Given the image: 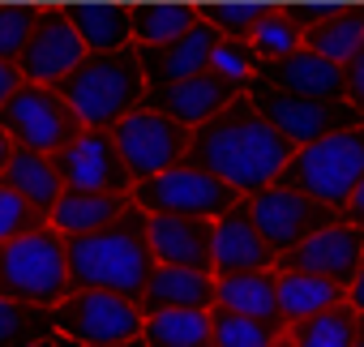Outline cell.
Instances as JSON below:
<instances>
[{
	"label": "cell",
	"instance_id": "cell-1",
	"mask_svg": "<svg viewBox=\"0 0 364 347\" xmlns=\"http://www.w3.org/2000/svg\"><path fill=\"white\" fill-rule=\"evenodd\" d=\"M291 154L296 146L253 107L249 95H240L228 112H219L210 124L193 129L189 137V163L232 185L240 198L266 193L283 176Z\"/></svg>",
	"mask_w": 364,
	"mask_h": 347
},
{
	"label": "cell",
	"instance_id": "cell-2",
	"mask_svg": "<svg viewBox=\"0 0 364 347\" xmlns=\"http://www.w3.org/2000/svg\"><path fill=\"white\" fill-rule=\"evenodd\" d=\"M65 257H69L73 292H112V296L141 304L146 283L159 266L150 253V215L133 206L124 219H116L103 232L69 236Z\"/></svg>",
	"mask_w": 364,
	"mask_h": 347
},
{
	"label": "cell",
	"instance_id": "cell-3",
	"mask_svg": "<svg viewBox=\"0 0 364 347\" xmlns=\"http://www.w3.org/2000/svg\"><path fill=\"white\" fill-rule=\"evenodd\" d=\"M56 90L77 112L82 129H99V133H112L150 95V86L141 78V65H137V48L112 52V56H86L82 69L69 73Z\"/></svg>",
	"mask_w": 364,
	"mask_h": 347
},
{
	"label": "cell",
	"instance_id": "cell-4",
	"mask_svg": "<svg viewBox=\"0 0 364 347\" xmlns=\"http://www.w3.org/2000/svg\"><path fill=\"white\" fill-rule=\"evenodd\" d=\"M65 296H73L69 257H65V236L52 223L0 245V300L56 309Z\"/></svg>",
	"mask_w": 364,
	"mask_h": 347
},
{
	"label": "cell",
	"instance_id": "cell-5",
	"mask_svg": "<svg viewBox=\"0 0 364 347\" xmlns=\"http://www.w3.org/2000/svg\"><path fill=\"white\" fill-rule=\"evenodd\" d=\"M274 185L296 189V193H304V198L343 215L351 193L364 185V124L347 129V133H334V137H326L309 150H296Z\"/></svg>",
	"mask_w": 364,
	"mask_h": 347
},
{
	"label": "cell",
	"instance_id": "cell-6",
	"mask_svg": "<svg viewBox=\"0 0 364 347\" xmlns=\"http://www.w3.org/2000/svg\"><path fill=\"white\" fill-rule=\"evenodd\" d=\"M249 198H240L232 185H223L219 176L193 167V163H180L171 171L154 181H141L133 189V206L146 215H171V219H198V223H219L236 210H245Z\"/></svg>",
	"mask_w": 364,
	"mask_h": 347
},
{
	"label": "cell",
	"instance_id": "cell-7",
	"mask_svg": "<svg viewBox=\"0 0 364 347\" xmlns=\"http://www.w3.org/2000/svg\"><path fill=\"white\" fill-rule=\"evenodd\" d=\"M0 129L9 133L18 150H31V154H60L69 142L86 133L77 112L65 103V95L56 86H35V82H26L0 107Z\"/></svg>",
	"mask_w": 364,
	"mask_h": 347
},
{
	"label": "cell",
	"instance_id": "cell-8",
	"mask_svg": "<svg viewBox=\"0 0 364 347\" xmlns=\"http://www.w3.org/2000/svg\"><path fill=\"white\" fill-rule=\"evenodd\" d=\"M112 137H116V150H120L129 176H133V189H137L141 181H154V176H163V171L189 163V137L193 133L141 103L137 112H129L112 129Z\"/></svg>",
	"mask_w": 364,
	"mask_h": 347
},
{
	"label": "cell",
	"instance_id": "cell-9",
	"mask_svg": "<svg viewBox=\"0 0 364 347\" xmlns=\"http://www.w3.org/2000/svg\"><path fill=\"white\" fill-rule=\"evenodd\" d=\"M146 326L141 304L112 296V292H73L56 304V330L60 338L77 347H120L137 343Z\"/></svg>",
	"mask_w": 364,
	"mask_h": 347
},
{
	"label": "cell",
	"instance_id": "cell-10",
	"mask_svg": "<svg viewBox=\"0 0 364 347\" xmlns=\"http://www.w3.org/2000/svg\"><path fill=\"white\" fill-rule=\"evenodd\" d=\"M249 219H253V228L262 232V240H266L279 257H287V253H296L300 245H309L317 232L334 228L343 215L330 210V206H321V202H313V198H304V193H296V189L270 185L266 193L249 198Z\"/></svg>",
	"mask_w": 364,
	"mask_h": 347
},
{
	"label": "cell",
	"instance_id": "cell-11",
	"mask_svg": "<svg viewBox=\"0 0 364 347\" xmlns=\"http://www.w3.org/2000/svg\"><path fill=\"white\" fill-rule=\"evenodd\" d=\"M245 95L296 150H309V146H317L334 133H347V129L364 124V116L351 103H317V99H296V95H283V90H266V86H253Z\"/></svg>",
	"mask_w": 364,
	"mask_h": 347
},
{
	"label": "cell",
	"instance_id": "cell-12",
	"mask_svg": "<svg viewBox=\"0 0 364 347\" xmlns=\"http://www.w3.org/2000/svg\"><path fill=\"white\" fill-rule=\"evenodd\" d=\"M56 171L65 189H77V193H133V176L116 150V137L112 133H99V129H86L77 142H69L60 154H52Z\"/></svg>",
	"mask_w": 364,
	"mask_h": 347
},
{
	"label": "cell",
	"instance_id": "cell-13",
	"mask_svg": "<svg viewBox=\"0 0 364 347\" xmlns=\"http://www.w3.org/2000/svg\"><path fill=\"white\" fill-rule=\"evenodd\" d=\"M86 56H90V52H86L82 35L73 31L69 14H65V9H39L35 35H31L26 52H22L18 69H22V78L35 82V86H60L69 73L82 69Z\"/></svg>",
	"mask_w": 364,
	"mask_h": 347
},
{
	"label": "cell",
	"instance_id": "cell-14",
	"mask_svg": "<svg viewBox=\"0 0 364 347\" xmlns=\"http://www.w3.org/2000/svg\"><path fill=\"white\" fill-rule=\"evenodd\" d=\"M360 262H364V232L351 228V223H334L326 232H317L309 245H300L296 253L279 257V270H296V274H313V279H326L334 287H351L355 274H360Z\"/></svg>",
	"mask_w": 364,
	"mask_h": 347
},
{
	"label": "cell",
	"instance_id": "cell-15",
	"mask_svg": "<svg viewBox=\"0 0 364 347\" xmlns=\"http://www.w3.org/2000/svg\"><path fill=\"white\" fill-rule=\"evenodd\" d=\"M223 43V35L202 18L189 35H180L163 48H137V65H141V78L150 90H167L176 82H189L198 73H210V60H215V48Z\"/></svg>",
	"mask_w": 364,
	"mask_h": 347
},
{
	"label": "cell",
	"instance_id": "cell-16",
	"mask_svg": "<svg viewBox=\"0 0 364 347\" xmlns=\"http://www.w3.org/2000/svg\"><path fill=\"white\" fill-rule=\"evenodd\" d=\"M240 95H245V90L232 86V82H223L219 73H198V78H189V82L167 86V90H150V95H146V107L163 112L167 120H176L180 129L193 133V129L210 124L219 112H228Z\"/></svg>",
	"mask_w": 364,
	"mask_h": 347
},
{
	"label": "cell",
	"instance_id": "cell-17",
	"mask_svg": "<svg viewBox=\"0 0 364 347\" xmlns=\"http://www.w3.org/2000/svg\"><path fill=\"white\" fill-rule=\"evenodd\" d=\"M253 86H266V90H283V95H296V99H317V103H347V90H343V69L321 60L317 52L300 48L283 60H266L257 82ZM249 86V90H253Z\"/></svg>",
	"mask_w": 364,
	"mask_h": 347
},
{
	"label": "cell",
	"instance_id": "cell-18",
	"mask_svg": "<svg viewBox=\"0 0 364 347\" xmlns=\"http://www.w3.org/2000/svg\"><path fill=\"white\" fill-rule=\"evenodd\" d=\"M150 253L159 266L215 274V232L210 223H198V219L150 215Z\"/></svg>",
	"mask_w": 364,
	"mask_h": 347
},
{
	"label": "cell",
	"instance_id": "cell-19",
	"mask_svg": "<svg viewBox=\"0 0 364 347\" xmlns=\"http://www.w3.org/2000/svg\"><path fill=\"white\" fill-rule=\"evenodd\" d=\"M215 232V279L228 274H257V270H279V253L262 240V232L249 219V202L245 210L210 223Z\"/></svg>",
	"mask_w": 364,
	"mask_h": 347
},
{
	"label": "cell",
	"instance_id": "cell-20",
	"mask_svg": "<svg viewBox=\"0 0 364 347\" xmlns=\"http://www.w3.org/2000/svg\"><path fill=\"white\" fill-rule=\"evenodd\" d=\"M215 287H219V304L215 309L240 313L249 321H262L274 334H287V321H283V309H279V270L228 274V279H215Z\"/></svg>",
	"mask_w": 364,
	"mask_h": 347
},
{
	"label": "cell",
	"instance_id": "cell-21",
	"mask_svg": "<svg viewBox=\"0 0 364 347\" xmlns=\"http://www.w3.org/2000/svg\"><path fill=\"white\" fill-rule=\"evenodd\" d=\"M219 304V287L215 274H198V270H176V266H154L146 296H141V313H167V309H198V313H215Z\"/></svg>",
	"mask_w": 364,
	"mask_h": 347
},
{
	"label": "cell",
	"instance_id": "cell-22",
	"mask_svg": "<svg viewBox=\"0 0 364 347\" xmlns=\"http://www.w3.org/2000/svg\"><path fill=\"white\" fill-rule=\"evenodd\" d=\"M129 210H133V193H77V189H65L56 210H52V228L65 240L69 236H90V232L112 228Z\"/></svg>",
	"mask_w": 364,
	"mask_h": 347
},
{
	"label": "cell",
	"instance_id": "cell-23",
	"mask_svg": "<svg viewBox=\"0 0 364 347\" xmlns=\"http://www.w3.org/2000/svg\"><path fill=\"white\" fill-rule=\"evenodd\" d=\"M90 56H112L133 48V9L120 5H73L65 9Z\"/></svg>",
	"mask_w": 364,
	"mask_h": 347
},
{
	"label": "cell",
	"instance_id": "cell-24",
	"mask_svg": "<svg viewBox=\"0 0 364 347\" xmlns=\"http://www.w3.org/2000/svg\"><path fill=\"white\" fill-rule=\"evenodd\" d=\"M0 185H9L18 198H26L48 223H52V210H56V202L65 193V181H60L52 154H31V150L14 154V163H9V171H5V181H0Z\"/></svg>",
	"mask_w": 364,
	"mask_h": 347
},
{
	"label": "cell",
	"instance_id": "cell-25",
	"mask_svg": "<svg viewBox=\"0 0 364 347\" xmlns=\"http://www.w3.org/2000/svg\"><path fill=\"white\" fill-rule=\"evenodd\" d=\"M304 48L317 52L321 60L347 69L355 52L364 48V9H330L317 26L304 31Z\"/></svg>",
	"mask_w": 364,
	"mask_h": 347
},
{
	"label": "cell",
	"instance_id": "cell-26",
	"mask_svg": "<svg viewBox=\"0 0 364 347\" xmlns=\"http://www.w3.org/2000/svg\"><path fill=\"white\" fill-rule=\"evenodd\" d=\"M347 304V292L326 283V279H313V274H296V270H279V309H283V321L287 330L317 317V313H330Z\"/></svg>",
	"mask_w": 364,
	"mask_h": 347
},
{
	"label": "cell",
	"instance_id": "cell-27",
	"mask_svg": "<svg viewBox=\"0 0 364 347\" xmlns=\"http://www.w3.org/2000/svg\"><path fill=\"white\" fill-rule=\"evenodd\" d=\"M141 343L146 347H215V321L210 313H198V309L150 313L141 326Z\"/></svg>",
	"mask_w": 364,
	"mask_h": 347
},
{
	"label": "cell",
	"instance_id": "cell-28",
	"mask_svg": "<svg viewBox=\"0 0 364 347\" xmlns=\"http://www.w3.org/2000/svg\"><path fill=\"white\" fill-rule=\"evenodd\" d=\"M202 22L193 5H141L133 9V48H163L180 35H189Z\"/></svg>",
	"mask_w": 364,
	"mask_h": 347
},
{
	"label": "cell",
	"instance_id": "cell-29",
	"mask_svg": "<svg viewBox=\"0 0 364 347\" xmlns=\"http://www.w3.org/2000/svg\"><path fill=\"white\" fill-rule=\"evenodd\" d=\"M56 309H31L18 300H0V347H39L56 338Z\"/></svg>",
	"mask_w": 364,
	"mask_h": 347
},
{
	"label": "cell",
	"instance_id": "cell-30",
	"mask_svg": "<svg viewBox=\"0 0 364 347\" xmlns=\"http://www.w3.org/2000/svg\"><path fill=\"white\" fill-rule=\"evenodd\" d=\"M360 321H364V317H360L351 304H338V309H330V313H317V317L291 326L287 334H291L300 347H351L355 334H360Z\"/></svg>",
	"mask_w": 364,
	"mask_h": 347
},
{
	"label": "cell",
	"instance_id": "cell-31",
	"mask_svg": "<svg viewBox=\"0 0 364 347\" xmlns=\"http://www.w3.org/2000/svg\"><path fill=\"white\" fill-rule=\"evenodd\" d=\"M249 43L257 48L262 60H283V56L304 48V26L291 18V9H262L257 31H253Z\"/></svg>",
	"mask_w": 364,
	"mask_h": 347
},
{
	"label": "cell",
	"instance_id": "cell-32",
	"mask_svg": "<svg viewBox=\"0 0 364 347\" xmlns=\"http://www.w3.org/2000/svg\"><path fill=\"white\" fill-rule=\"evenodd\" d=\"M262 56H257V48L249 43V39H223L219 48H215V60H210V73H219L223 82H232V86H240V90H249L253 82H257V73H262Z\"/></svg>",
	"mask_w": 364,
	"mask_h": 347
},
{
	"label": "cell",
	"instance_id": "cell-33",
	"mask_svg": "<svg viewBox=\"0 0 364 347\" xmlns=\"http://www.w3.org/2000/svg\"><path fill=\"white\" fill-rule=\"evenodd\" d=\"M35 22H39V9H26V5H0V65H18L31 35H35Z\"/></svg>",
	"mask_w": 364,
	"mask_h": 347
},
{
	"label": "cell",
	"instance_id": "cell-34",
	"mask_svg": "<svg viewBox=\"0 0 364 347\" xmlns=\"http://www.w3.org/2000/svg\"><path fill=\"white\" fill-rule=\"evenodd\" d=\"M210 321H215V347H274V338H279L262 321H249V317L228 313V309H215Z\"/></svg>",
	"mask_w": 364,
	"mask_h": 347
},
{
	"label": "cell",
	"instance_id": "cell-35",
	"mask_svg": "<svg viewBox=\"0 0 364 347\" xmlns=\"http://www.w3.org/2000/svg\"><path fill=\"white\" fill-rule=\"evenodd\" d=\"M39 228H48V219L26 198H18L9 185H0V245H9L26 232H39Z\"/></svg>",
	"mask_w": 364,
	"mask_h": 347
},
{
	"label": "cell",
	"instance_id": "cell-36",
	"mask_svg": "<svg viewBox=\"0 0 364 347\" xmlns=\"http://www.w3.org/2000/svg\"><path fill=\"white\" fill-rule=\"evenodd\" d=\"M202 18H206L223 39H253L262 9H253V5H215V9H202Z\"/></svg>",
	"mask_w": 364,
	"mask_h": 347
},
{
	"label": "cell",
	"instance_id": "cell-37",
	"mask_svg": "<svg viewBox=\"0 0 364 347\" xmlns=\"http://www.w3.org/2000/svg\"><path fill=\"white\" fill-rule=\"evenodd\" d=\"M343 90H347V103L364 116V48H360L355 60L343 69Z\"/></svg>",
	"mask_w": 364,
	"mask_h": 347
},
{
	"label": "cell",
	"instance_id": "cell-38",
	"mask_svg": "<svg viewBox=\"0 0 364 347\" xmlns=\"http://www.w3.org/2000/svg\"><path fill=\"white\" fill-rule=\"evenodd\" d=\"M22 86H26V78H22V69H18V65H0V107H5Z\"/></svg>",
	"mask_w": 364,
	"mask_h": 347
},
{
	"label": "cell",
	"instance_id": "cell-39",
	"mask_svg": "<svg viewBox=\"0 0 364 347\" xmlns=\"http://www.w3.org/2000/svg\"><path fill=\"white\" fill-rule=\"evenodd\" d=\"M343 223H351V228H360L364 232V185L351 193V202L343 206Z\"/></svg>",
	"mask_w": 364,
	"mask_h": 347
},
{
	"label": "cell",
	"instance_id": "cell-40",
	"mask_svg": "<svg viewBox=\"0 0 364 347\" xmlns=\"http://www.w3.org/2000/svg\"><path fill=\"white\" fill-rule=\"evenodd\" d=\"M347 304L364 317V262H360V274H355V283L347 287Z\"/></svg>",
	"mask_w": 364,
	"mask_h": 347
},
{
	"label": "cell",
	"instance_id": "cell-41",
	"mask_svg": "<svg viewBox=\"0 0 364 347\" xmlns=\"http://www.w3.org/2000/svg\"><path fill=\"white\" fill-rule=\"evenodd\" d=\"M14 154H18V146L9 142V133H5V129H0V181H5V171H9Z\"/></svg>",
	"mask_w": 364,
	"mask_h": 347
},
{
	"label": "cell",
	"instance_id": "cell-42",
	"mask_svg": "<svg viewBox=\"0 0 364 347\" xmlns=\"http://www.w3.org/2000/svg\"><path fill=\"white\" fill-rule=\"evenodd\" d=\"M274 347H300V343H296L291 334H279V338H274Z\"/></svg>",
	"mask_w": 364,
	"mask_h": 347
},
{
	"label": "cell",
	"instance_id": "cell-43",
	"mask_svg": "<svg viewBox=\"0 0 364 347\" xmlns=\"http://www.w3.org/2000/svg\"><path fill=\"white\" fill-rule=\"evenodd\" d=\"M39 347H73V343H69V338H60V334H56V338H48V343H39Z\"/></svg>",
	"mask_w": 364,
	"mask_h": 347
},
{
	"label": "cell",
	"instance_id": "cell-44",
	"mask_svg": "<svg viewBox=\"0 0 364 347\" xmlns=\"http://www.w3.org/2000/svg\"><path fill=\"white\" fill-rule=\"evenodd\" d=\"M351 347H364V321H360V334H355V343Z\"/></svg>",
	"mask_w": 364,
	"mask_h": 347
},
{
	"label": "cell",
	"instance_id": "cell-45",
	"mask_svg": "<svg viewBox=\"0 0 364 347\" xmlns=\"http://www.w3.org/2000/svg\"><path fill=\"white\" fill-rule=\"evenodd\" d=\"M73 347H77V343H73ZM120 347H146V343H141V338H137V343H120Z\"/></svg>",
	"mask_w": 364,
	"mask_h": 347
}]
</instances>
